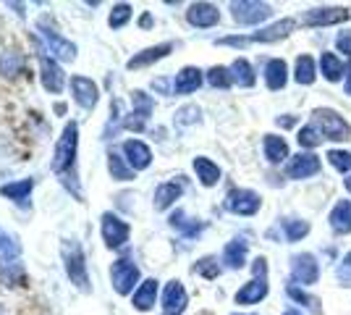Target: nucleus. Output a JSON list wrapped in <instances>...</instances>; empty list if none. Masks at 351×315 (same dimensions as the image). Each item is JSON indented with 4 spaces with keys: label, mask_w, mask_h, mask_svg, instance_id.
I'll return each mask as SVG.
<instances>
[{
    "label": "nucleus",
    "mask_w": 351,
    "mask_h": 315,
    "mask_svg": "<svg viewBox=\"0 0 351 315\" xmlns=\"http://www.w3.org/2000/svg\"><path fill=\"white\" fill-rule=\"evenodd\" d=\"M155 297H158V281H155V279H147V281H142L139 289L134 292V307H136L139 313H147V310H152Z\"/></svg>",
    "instance_id": "obj_24"
},
{
    "label": "nucleus",
    "mask_w": 351,
    "mask_h": 315,
    "mask_svg": "<svg viewBox=\"0 0 351 315\" xmlns=\"http://www.w3.org/2000/svg\"><path fill=\"white\" fill-rule=\"evenodd\" d=\"M231 14L239 24L252 27V24H260L265 19H270L273 8L267 3H257V0H239V3H231Z\"/></svg>",
    "instance_id": "obj_4"
},
{
    "label": "nucleus",
    "mask_w": 351,
    "mask_h": 315,
    "mask_svg": "<svg viewBox=\"0 0 351 315\" xmlns=\"http://www.w3.org/2000/svg\"><path fill=\"white\" fill-rule=\"evenodd\" d=\"M110 279L116 286L118 294H132L134 284L139 281V268L134 266L132 260H116L113 270H110Z\"/></svg>",
    "instance_id": "obj_8"
},
{
    "label": "nucleus",
    "mask_w": 351,
    "mask_h": 315,
    "mask_svg": "<svg viewBox=\"0 0 351 315\" xmlns=\"http://www.w3.org/2000/svg\"><path fill=\"white\" fill-rule=\"evenodd\" d=\"M0 315H5V313H3V307H0Z\"/></svg>",
    "instance_id": "obj_55"
},
{
    "label": "nucleus",
    "mask_w": 351,
    "mask_h": 315,
    "mask_svg": "<svg viewBox=\"0 0 351 315\" xmlns=\"http://www.w3.org/2000/svg\"><path fill=\"white\" fill-rule=\"evenodd\" d=\"M231 79H234L239 87H254V71H252V63L244 58H236L231 63Z\"/></svg>",
    "instance_id": "obj_31"
},
{
    "label": "nucleus",
    "mask_w": 351,
    "mask_h": 315,
    "mask_svg": "<svg viewBox=\"0 0 351 315\" xmlns=\"http://www.w3.org/2000/svg\"><path fill=\"white\" fill-rule=\"evenodd\" d=\"M320 174V158L312 155V152H302V155H293L291 161L286 163V176L289 179H309Z\"/></svg>",
    "instance_id": "obj_9"
},
{
    "label": "nucleus",
    "mask_w": 351,
    "mask_h": 315,
    "mask_svg": "<svg viewBox=\"0 0 351 315\" xmlns=\"http://www.w3.org/2000/svg\"><path fill=\"white\" fill-rule=\"evenodd\" d=\"M260 205H263V200L252 189H231L226 195V208L236 215H254L260 210Z\"/></svg>",
    "instance_id": "obj_6"
},
{
    "label": "nucleus",
    "mask_w": 351,
    "mask_h": 315,
    "mask_svg": "<svg viewBox=\"0 0 351 315\" xmlns=\"http://www.w3.org/2000/svg\"><path fill=\"white\" fill-rule=\"evenodd\" d=\"M270 286H267V276H254L249 284H244L236 292V305H257L260 300L267 297Z\"/></svg>",
    "instance_id": "obj_16"
},
{
    "label": "nucleus",
    "mask_w": 351,
    "mask_h": 315,
    "mask_svg": "<svg viewBox=\"0 0 351 315\" xmlns=\"http://www.w3.org/2000/svg\"><path fill=\"white\" fill-rule=\"evenodd\" d=\"M194 171H197V179L205 187H215L220 181V168L210 158H194Z\"/></svg>",
    "instance_id": "obj_28"
},
{
    "label": "nucleus",
    "mask_w": 351,
    "mask_h": 315,
    "mask_svg": "<svg viewBox=\"0 0 351 315\" xmlns=\"http://www.w3.org/2000/svg\"><path fill=\"white\" fill-rule=\"evenodd\" d=\"M197 273H202L205 279H215V276L220 273V268L213 257H205V260H199V263H197Z\"/></svg>",
    "instance_id": "obj_45"
},
{
    "label": "nucleus",
    "mask_w": 351,
    "mask_h": 315,
    "mask_svg": "<svg viewBox=\"0 0 351 315\" xmlns=\"http://www.w3.org/2000/svg\"><path fill=\"white\" fill-rule=\"evenodd\" d=\"M37 58H40V71H43V87L53 95H58L66 84V76L60 71V66L45 53L43 47H37Z\"/></svg>",
    "instance_id": "obj_7"
},
{
    "label": "nucleus",
    "mask_w": 351,
    "mask_h": 315,
    "mask_svg": "<svg viewBox=\"0 0 351 315\" xmlns=\"http://www.w3.org/2000/svg\"><path fill=\"white\" fill-rule=\"evenodd\" d=\"M19 250H21V247H19V242H16L14 237H8V234L0 229V255L5 257V263H8V260H14V257L19 255Z\"/></svg>",
    "instance_id": "obj_42"
},
{
    "label": "nucleus",
    "mask_w": 351,
    "mask_h": 315,
    "mask_svg": "<svg viewBox=\"0 0 351 315\" xmlns=\"http://www.w3.org/2000/svg\"><path fill=\"white\" fill-rule=\"evenodd\" d=\"M171 50H173V43H162V45L147 47V50H142V53H136L134 58H129L126 69H132V71H134V69H145V66H149V63L165 58Z\"/></svg>",
    "instance_id": "obj_22"
},
{
    "label": "nucleus",
    "mask_w": 351,
    "mask_h": 315,
    "mask_svg": "<svg viewBox=\"0 0 351 315\" xmlns=\"http://www.w3.org/2000/svg\"><path fill=\"white\" fill-rule=\"evenodd\" d=\"M293 32V19H280L276 24H270V27H265V30L254 32L249 40L252 43H276V40H283V37H289Z\"/></svg>",
    "instance_id": "obj_20"
},
{
    "label": "nucleus",
    "mask_w": 351,
    "mask_h": 315,
    "mask_svg": "<svg viewBox=\"0 0 351 315\" xmlns=\"http://www.w3.org/2000/svg\"><path fill=\"white\" fill-rule=\"evenodd\" d=\"M108 168H110L113 179H118V181L134 179V168L123 163V158H121V155H116V152H110V155H108Z\"/></svg>",
    "instance_id": "obj_33"
},
{
    "label": "nucleus",
    "mask_w": 351,
    "mask_h": 315,
    "mask_svg": "<svg viewBox=\"0 0 351 315\" xmlns=\"http://www.w3.org/2000/svg\"><path fill=\"white\" fill-rule=\"evenodd\" d=\"M73 100L82 108H95L97 105V84L87 76H73L71 79Z\"/></svg>",
    "instance_id": "obj_17"
},
{
    "label": "nucleus",
    "mask_w": 351,
    "mask_h": 315,
    "mask_svg": "<svg viewBox=\"0 0 351 315\" xmlns=\"http://www.w3.org/2000/svg\"><path fill=\"white\" fill-rule=\"evenodd\" d=\"M336 47H338V53L349 56V60H351V32H341V34H338Z\"/></svg>",
    "instance_id": "obj_47"
},
{
    "label": "nucleus",
    "mask_w": 351,
    "mask_h": 315,
    "mask_svg": "<svg viewBox=\"0 0 351 315\" xmlns=\"http://www.w3.org/2000/svg\"><path fill=\"white\" fill-rule=\"evenodd\" d=\"M293 124H296V119H293V116H289V119H278V126H286V129H289V126H293Z\"/></svg>",
    "instance_id": "obj_49"
},
{
    "label": "nucleus",
    "mask_w": 351,
    "mask_h": 315,
    "mask_svg": "<svg viewBox=\"0 0 351 315\" xmlns=\"http://www.w3.org/2000/svg\"><path fill=\"white\" fill-rule=\"evenodd\" d=\"M328 221H330V229L336 234H351V200H338L328 215Z\"/></svg>",
    "instance_id": "obj_23"
},
{
    "label": "nucleus",
    "mask_w": 351,
    "mask_h": 315,
    "mask_svg": "<svg viewBox=\"0 0 351 315\" xmlns=\"http://www.w3.org/2000/svg\"><path fill=\"white\" fill-rule=\"evenodd\" d=\"M343 87H346V95H351V76L346 79V84H343Z\"/></svg>",
    "instance_id": "obj_51"
},
{
    "label": "nucleus",
    "mask_w": 351,
    "mask_h": 315,
    "mask_svg": "<svg viewBox=\"0 0 351 315\" xmlns=\"http://www.w3.org/2000/svg\"><path fill=\"white\" fill-rule=\"evenodd\" d=\"M343 184H346V189H349V195H351V174L346 176V181H343Z\"/></svg>",
    "instance_id": "obj_52"
},
{
    "label": "nucleus",
    "mask_w": 351,
    "mask_h": 315,
    "mask_svg": "<svg viewBox=\"0 0 351 315\" xmlns=\"http://www.w3.org/2000/svg\"><path fill=\"white\" fill-rule=\"evenodd\" d=\"M186 19H189L191 27L207 30V27H215L220 21V11L213 3H194V5H189V11H186Z\"/></svg>",
    "instance_id": "obj_15"
},
{
    "label": "nucleus",
    "mask_w": 351,
    "mask_h": 315,
    "mask_svg": "<svg viewBox=\"0 0 351 315\" xmlns=\"http://www.w3.org/2000/svg\"><path fill=\"white\" fill-rule=\"evenodd\" d=\"M171 226H173V229H178L181 234H186V237H194V234L202 229V224H189L184 210H176L173 215H171Z\"/></svg>",
    "instance_id": "obj_36"
},
{
    "label": "nucleus",
    "mask_w": 351,
    "mask_h": 315,
    "mask_svg": "<svg viewBox=\"0 0 351 315\" xmlns=\"http://www.w3.org/2000/svg\"><path fill=\"white\" fill-rule=\"evenodd\" d=\"M328 161H330V165H333L336 171H341V174H346V176L351 174V152L330 150L328 152Z\"/></svg>",
    "instance_id": "obj_41"
},
{
    "label": "nucleus",
    "mask_w": 351,
    "mask_h": 315,
    "mask_svg": "<svg viewBox=\"0 0 351 315\" xmlns=\"http://www.w3.org/2000/svg\"><path fill=\"white\" fill-rule=\"evenodd\" d=\"M32 187H34V179H21V181H14V184H3V187H0V195L8 197V200H16V202H27Z\"/></svg>",
    "instance_id": "obj_30"
},
{
    "label": "nucleus",
    "mask_w": 351,
    "mask_h": 315,
    "mask_svg": "<svg viewBox=\"0 0 351 315\" xmlns=\"http://www.w3.org/2000/svg\"><path fill=\"white\" fill-rule=\"evenodd\" d=\"M194 121H199V108L197 105H186V108H181L176 113V124L178 126H186V124H194Z\"/></svg>",
    "instance_id": "obj_43"
},
{
    "label": "nucleus",
    "mask_w": 351,
    "mask_h": 315,
    "mask_svg": "<svg viewBox=\"0 0 351 315\" xmlns=\"http://www.w3.org/2000/svg\"><path fill=\"white\" fill-rule=\"evenodd\" d=\"M123 155H126V161L132 165L134 171H145L147 165L152 163V152L147 148L145 142H139V139H129V142H123Z\"/></svg>",
    "instance_id": "obj_18"
},
{
    "label": "nucleus",
    "mask_w": 351,
    "mask_h": 315,
    "mask_svg": "<svg viewBox=\"0 0 351 315\" xmlns=\"http://www.w3.org/2000/svg\"><path fill=\"white\" fill-rule=\"evenodd\" d=\"M40 32H43L47 47H50V56H56V58H60V60L76 58V45L69 43V40H63L53 27H47V21H40Z\"/></svg>",
    "instance_id": "obj_10"
},
{
    "label": "nucleus",
    "mask_w": 351,
    "mask_h": 315,
    "mask_svg": "<svg viewBox=\"0 0 351 315\" xmlns=\"http://www.w3.org/2000/svg\"><path fill=\"white\" fill-rule=\"evenodd\" d=\"M63 263H66V273L71 279V284H76L82 292H89V276H87V263H84V253H82V244L76 240H66L63 247Z\"/></svg>",
    "instance_id": "obj_2"
},
{
    "label": "nucleus",
    "mask_w": 351,
    "mask_h": 315,
    "mask_svg": "<svg viewBox=\"0 0 351 315\" xmlns=\"http://www.w3.org/2000/svg\"><path fill=\"white\" fill-rule=\"evenodd\" d=\"M0 276H3V281L5 284H24V268L19 266V263H3L0 266Z\"/></svg>",
    "instance_id": "obj_37"
},
{
    "label": "nucleus",
    "mask_w": 351,
    "mask_h": 315,
    "mask_svg": "<svg viewBox=\"0 0 351 315\" xmlns=\"http://www.w3.org/2000/svg\"><path fill=\"white\" fill-rule=\"evenodd\" d=\"M207 82L215 87V90H226V87H231V69H226V66H213L210 71H207Z\"/></svg>",
    "instance_id": "obj_34"
},
{
    "label": "nucleus",
    "mask_w": 351,
    "mask_h": 315,
    "mask_svg": "<svg viewBox=\"0 0 351 315\" xmlns=\"http://www.w3.org/2000/svg\"><path fill=\"white\" fill-rule=\"evenodd\" d=\"M152 24V19H149V14H145L142 16V27H149Z\"/></svg>",
    "instance_id": "obj_50"
},
{
    "label": "nucleus",
    "mask_w": 351,
    "mask_h": 315,
    "mask_svg": "<svg viewBox=\"0 0 351 315\" xmlns=\"http://www.w3.org/2000/svg\"><path fill=\"white\" fill-rule=\"evenodd\" d=\"M283 315H302V313H299V310H293V307H291V310H286Z\"/></svg>",
    "instance_id": "obj_53"
},
{
    "label": "nucleus",
    "mask_w": 351,
    "mask_h": 315,
    "mask_svg": "<svg viewBox=\"0 0 351 315\" xmlns=\"http://www.w3.org/2000/svg\"><path fill=\"white\" fill-rule=\"evenodd\" d=\"M186 302H189V297H186L184 284L181 281H168L165 292H162V310H165V315H181L186 310Z\"/></svg>",
    "instance_id": "obj_13"
},
{
    "label": "nucleus",
    "mask_w": 351,
    "mask_h": 315,
    "mask_svg": "<svg viewBox=\"0 0 351 315\" xmlns=\"http://www.w3.org/2000/svg\"><path fill=\"white\" fill-rule=\"evenodd\" d=\"M349 19V8L341 5H330V8H309L304 14V24L307 27H328V24H343Z\"/></svg>",
    "instance_id": "obj_11"
},
{
    "label": "nucleus",
    "mask_w": 351,
    "mask_h": 315,
    "mask_svg": "<svg viewBox=\"0 0 351 315\" xmlns=\"http://www.w3.org/2000/svg\"><path fill=\"white\" fill-rule=\"evenodd\" d=\"M312 116H315L312 124L320 129L322 137H328V139H333V142H346V139L351 137L349 121L343 119L338 110H330V108H315Z\"/></svg>",
    "instance_id": "obj_3"
},
{
    "label": "nucleus",
    "mask_w": 351,
    "mask_h": 315,
    "mask_svg": "<svg viewBox=\"0 0 351 315\" xmlns=\"http://www.w3.org/2000/svg\"><path fill=\"white\" fill-rule=\"evenodd\" d=\"M19 69H21V58H19L16 53H8V56L0 58V71H3V74L14 76V74H19Z\"/></svg>",
    "instance_id": "obj_44"
},
{
    "label": "nucleus",
    "mask_w": 351,
    "mask_h": 315,
    "mask_svg": "<svg viewBox=\"0 0 351 315\" xmlns=\"http://www.w3.org/2000/svg\"><path fill=\"white\" fill-rule=\"evenodd\" d=\"M336 276L341 284H346V286L351 284V253L343 255V260H341V266H338V270H336Z\"/></svg>",
    "instance_id": "obj_46"
},
{
    "label": "nucleus",
    "mask_w": 351,
    "mask_h": 315,
    "mask_svg": "<svg viewBox=\"0 0 351 315\" xmlns=\"http://www.w3.org/2000/svg\"><path fill=\"white\" fill-rule=\"evenodd\" d=\"M252 40L249 37H220L218 45H234V47H247Z\"/></svg>",
    "instance_id": "obj_48"
},
{
    "label": "nucleus",
    "mask_w": 351,
    "mask_h": 315,
    "mask_svg": "<svg viewBox=\"0 0 351 315\" xmlns=\"http://www.w3.org/2000/svg\"><path fill=\"white\" fill-rule=\"evenodd\" d=\"M286 82H289V63L283 58L267 60V66H265V84H267V90H283Z\"/></svg>",
    "instance_id": "obj_19"
},
{
    "label": "nucleus",
    "mask_w": 351,
    "mask_h": 315,
    "mask_svg": "<svg viewBox=\"0 0 351 315\" xmlns=\"http://www.w3.org/2000/svg\"><path fill=\"white\" fill-rule=\"evenodd\" d=\"M349 76H351V60H349Z\"/></svg>",
    "instance_id": "obj_54"
},
{
    "label": "nucleus",
    "mask_w": 351,
    "mask_h": 315,
    "mask_svg": "<svg viewBox=\"0 0 351 315\" xmlns=\"http://www.w3.org/2000/svg\"><path fill=\"white\" fill-rule=\"evenodd\" d=\"M286 294H289L293 302H299V305H309L312 310H320V302L315 300V297H309L307 292H304V289H302L299 284H289V286H286Z\"/></svg>",
    "instance_id": "obj_40"
},
{
    "label": "nucleus",
    "mask_w": 351,
    "mask_h": 315,
    "mask_svg": "<svg viewBox=\"0 0 351 315\" xmlns=\"http://www.w3.org/2000/svg\"><path fill=\"white\" fill-rule=\"evenodd\" d=\"M263 148H265V158L270 163H283L289 158V142L278 135H265Z\"/></svg>",
    "instance_id": "obj_25"
},
{
    "label": "nucleus",
    "mask_w": 351,
    "mask_h": 315,
    "mask_svg": "<svg viewBox=\"0 0 351 315\" xmlns=\"http://www.w3.org/2000/svg\"><path fill=\"white\" fill-rule=\"evenodd\" d=\"M322 142V132L315 124H307L304 129H299V145L302 148H317Z\"/></svg>",
    "instance_id": "obj_39"
},
{
    "label": "nucleus",
    "mask_w": 351,
    "mask_h": 315,
    "mask_svg": "<svg viewBox=\"0 0 351 315\" xmlns=\"http://www.w3.org/2000/svg\"><path fill=\"white\" fill-rule=\"evenodd\" d=\"M291 279L293 284H304L312 286L320 279V266H317V257L312 253H299L291 257Z\"/></svg>",
    "instance_id": "obj_5"
},
{
    "label": "nucleus",
    "mask_w": 351,
    "mask_h": 315,
    "mask_svg": "<svg viewBox=\"0 0 351 315\" xmlns=\"http://www.w3.org/2000/svg\"><path fill=\"white\" fill-rule=\"evenodd\" d=\"M76 145H79V126L76 124H66L63 135H60L58 145H56V155H53V171L63 176H73V163H76Z\"/></svg>",
    "instance_id": "obj_1"
},
{
    "label": "nucleus",
    "mask_w": 351,
    "mask_h": 315,
    "mask_svg": "<svg viewBox=\"0 0 351 315\" xmlns=\"http://www.w3.org/2000/svg\"><path fill=\"white\" fill-rule=\"evenodd\" d=\"M234 315H241V313H234Z\"/></svg>",
    "instance_id": "obj_56"
},
{
    "label": "nucleus",
    "mask_w": 351,
    "mask_h": 315,
    "mask_svg": "<svg viewBox=\"0 0 351 315\" xmlns=\"http://www.w3.org/2000/svg\"><path fill=\"white\" fill-rule=\"evenodd\" d=\"M181 192H184V184L181 181H165V184H160L155 189V208L168 210L181 197Z\"/></svg>",
    "instance_id": "obj_26"
},
{
    "label": "nucleus",
    "mask_w": 351,
    "mask_h": 315,
    "mask_svg": "<svg viewBox=\"0 0 351 315\" xmlns=\"http://www.w3.org/2000/svg\"><path fill=\"white\" fill-rule=\"evenodd\" d=\"M103 240L108 247H121L123 242L129 240V224L121 221L113 213H105L103 215Z\"/></svg>",
    "instance_id": "obj_12"
},
{
    "label": "nucleus",
    "mask_w": 351,
    "mask_h": 315,
    "mask_svg": "<svg viewBox=\"0 0 351 315\" xmlns=\"http://www.w3.org/2000/svg\"><path fill=\"white\" fill-rule=\"evenodd\" d=\"M129 19H132V5H129V3H118V5H113V11H110L108 24H110L113 30H121Z\"/></svg>",
    "instance_id": "obj_38"
},
{
    "label": "nucleus",
    "mask_w": 351,
    "mask_h": 315,
    "mask_svg": "<svg viewBox=\"0 0 351 315\" xmlns=\"http://www.w3.org/2000/svg\"><path fill=\"white\" fill-rule=\"evenodd\" d=\"M132 100H134V113H132V119H126V126L134 129V132H142V129H145V121L149 119V113H152V97L142 90H134Z\"/></svg>",
    "instance_id": "obj_14"
},
{
    "label": "nucleus",
    "mask_w": 351,
    "mask_h": 315,
    "mask_svg": "<svg viewBox=\"0 0 351 315\" xmlns=\"http://www.w3.org/2000/svg\"><path fill=\"white\" fill-rule=\"evenodd\" d=\"M315 76H317V63L312 56H299L296 58V71H293V79L299 82V84H312L315 82Z\"/></svg>",
    "instance_id": "obj_29"
},
{
    "label": "nucleus",
    "mask_w": 351,
    "mask_h": 315,
    "mask_svg": "<svg viewBox=\"0 0 351 315\" xmlns=\"http://www.w3.org/2000/svg\"><path fill=\"white\" fill-rule=\"evenodd\" d=\"M320 71L322 76L328 79V82H341V76H343V63L336 58V53H322L320 58Z\"/></svg>",
    "instance_id": "obj_32"
},
{
    "label": "nucleus",
    "mask_w": 351,
    "mask_h": 315,
    "mask_svg": "<svg viewBox=\"0 0 351 315\" xmlns=\"http://www.w3.org/2000/svg\"><path fill=\"white\" fill-rule=\"evenodd\" d=\"M283 231H286V240L289 242H299L302 237L309 234V224L307 221H299V218H286L283 221Z\"/></svg>",
    "instance_id": "obj_35"
},
{
    "label": "nucleus",
    "mask_w": 351,
    "mask_h": 315,
    "mask_svg": "<svg viewBox=\"0 0 351 315\" xmlns=\"http://www.w3.org/2000/svg\"><path fill=\"white\" fill-rule=\"evenodd\" d=\"M199 87H202V71H199V69H194V66L181 69L178 76H176V82H173L176 95H191V92H197Z\"/></svg>",
    "instance_id": "obj_21"
},
{
    "label": "nucleus",
    "mask_w": 351,
    "mask_h": 315,
    "mask_svg": "<svg viewBox=\"0 0 351 315\" xmlns=\"http://www.w3.org/2000/svg\"><path fill=\"white\" fill-rule=\"evenodd\" d=\"M247 250H249V244L244 240L228 242L226 250H223V263H226L228 268H244V263H247Z\"/></svg>",
    "instance_id": "obj_27"
}]
</instances>
